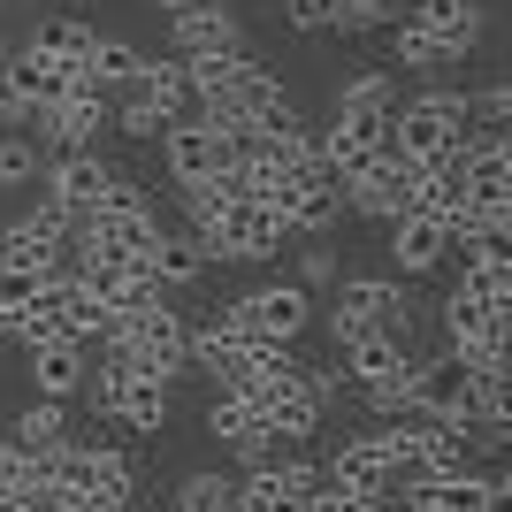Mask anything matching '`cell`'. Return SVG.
<instances>
[{"label":"cell","instance_id":"4","mask_svg":"<svg viewBox=\"0 0 512 512\" xmlns=\"http://www.w3.org/2000/svg\"><path fill=\"white\" fill-rule=\"evenodd\" d=\"M360 329H375V337H390V344H406V352H413V299H406L390 276H352V283H337L329 344H337V337H360Z\"/></svg>","mask_w":512,"mask_h":512},{"label":"cell","instance_id":"32","mask_svg":"<svg viewBox=\"0 0 512 512\" xmlns=\"http://www.w3.org/2000/svg\"><path fill=\"white\" fill-rule=\"evenodd\" d=\"M31 46L62 54V62H85V46H92V23H77V16H46L39 31H31Z\"/></svg>","mask_w":512,"mask_h":512},{"label":"cell","instance_id":"20","mask_svg":"<svg viewBox=\"0 0 512 512\" xmlns=\"http://www.w3.org/2000/svg\"><path fill=\"white\" fill-rule=\"evenodd\" d=\"M46 314H54V329H62V337H77V344H100V337H107V321H115V314H107V306L85 291V283L69 276V268L46 283Z\"/></svg>","mask_w":512,"mask_h":512},{"label":"cell","instance_id":"8","mask_svg":"<svg viewBox=\"0 0 512 512\" xmlns=\"http://www.w3.org/2000/svg\"><path fill=\"white\" fill-rule=\"evenodd\" d=\"M39 184H46V199H54V207H69L77 222H85L92 207H107V199L138 192V184H130L115 161H100V153H46Z\"/></svg>","mask_w":512,"mask_h":512},{"label":"cell","instance_id":"22","mask_svg":"<svg viewBox=\"0 0 512 512\" xmlns=\"http://www.w3.org/2000/svg\"><path fill=\"white\" fill-rule=\"evenodd\" d=\"M146 276L161 283V291H192L199 276H207V253H199V237L192 230H161L146 245Z\"/></svg>","mask_w":512,"mask_h":512},{"label":"cell","instance_id":"10","mask_svg":"<svg viewBox=\"0 0 512 512\" xmlns=\"http://www.w3.org/2000/svg\"><path fill=\"white\" fill-rule=\"evenodd\" d=\"M230 161H237V138H222V130L199 123V115L161 130V169H169V184H199V176L230 169Z\"/></svg>","mask_w":512,"mask_h":512},{"label":"cell","instance_id":"38","mask_svg":"<svg viewBox=\"0 0 512 512\" xmlns=\"http://www.w3.org/2000/svg\"><path fill=\"white\" fill-rule=\"evenodd\" d=\"M291 283H299V291H314V283H337V253H329V245H306V253H299V276H291Z\"/></svg>","mask_w":512,"mask_h":512},{"label":"cell","instance_id":"7","mask_svg":"<svg viewBox=\"0 0 512 512\" xmlns=\"http://www.w3.org/2000/svg\"><path fill=\"white\" fill-rule=\"evenodd\" d=\"M268 207L283 214L291 237H321V230H337V214H344V176L314 153L306 169H291L283 184H268Z\"/></svg>","mask_w":512,"mask_h":512},{"label":"cell","instance_id":"5","mask_svg":"<svg viewBox=\"0 0 512 512\" xmlns=\"http://www.w3.org/2000/svg\"><path fill=\"white\" fill-rule=\"evenodd\" d=\"M69 92H85V77H77V62H62V54H46V46H8V62H0V107L8 115H39V107L69 100Z\"/></svg>","mask_w":512,"mask_h":512},{"label":"cell","instance_id":"1","mask_svg":"<svg viewBox=\"0 0 512 512\" xmlns=\"http://www.w3.org/2000/svg\"><path fill=\"white\" fill-rule=\"evenodd\" d=\"M107 352H123L130 375H161V383H176V375H192V360H184V344H192V321L169 306V291H153V299L123 306V314L107 321Z\"/></svg>","mask_w":512,"mask_h":512},{"label":"cell","instance_id":"24","mask_svg":"<svg viewBox=\"0 0 512 512\" xmlns=\"http://www.w3.org/2000/svg\"><path fill=\"white\" fill-rule=\"evenodd\" d=\"M138 100L153 107V115H169V123H184V115H192V77H184V62H176V54H161V62H153L146 54V69H138Z\"/></svg>","mask_w":512,"mask_h":512},{"label":"cell","instance_id":"26","mask_svg":"<svg viewBox=\"0 0 512 512\" xmlns=\"http://www.w3.org/2000/svg\"><path fill=\"white\" fill-rule=\"evenodd\" d=\"M451 291H467V299H482V306H505L512 299V268H505V253L497 245H482V253H459V283Z\"/></svg>","mask_w":512,"mask_h":512},{"label":"cell","instance_id":"12","mask_svg":"<svg viewBox=\"0 0 512 512\" xmlns=\"http://www.w3.org/2000/svg\"><path fill=\"white\" fill-rule=\"evenodd\" d=\"M344 207H352V214H375V222L406 214V207H413V169L383 146L375 161H360V169L344 176Z\"/></svg>","mask_w":512,"mask_h":512},{"label":"cell","instance_id":"31","mask_svg":"<svg viewBox=\"0 0 512 512\" xmlns=\"http://www.w3.org/2000/svg\"><path fill=\"white\" fill-rule=\"evenodd\" d=\"M367 413L375 421H390V413H413V360L406 367H390V375H375V383H360Z\"/></svg>","mask_w":512,"mask_h":512},{"label":"cell","instance_id":"30","mask_svg":"<svg viewBox=\"0 0 512 512\" xmlns=\"http://www.w3.org/2000/svg\"><path fill=\"white\" fill-rule=\"evenodd\" d=\"M390 62L406 69V77H428V69H444V54H436L428 31H413V23L398 16V23H390Z\"/></svg>","mask_w":512,"mask_h":512},{"label":"cell","instance_id":"36","mask_svg":"<svg viewBox=\"0 0 512 512\" xmlns=\"http://www.w3.org/2000/svg\"><path fill=\"white\" fill-rule=\"evenodd\" d=\"M268 474H276V482H283L291 497H299V505L321 490V467H314V459H283V451H276V459H268Z\"/></svg>","mask_w":512,"mask_h":512},{"label":"cell","instance_id":"21","mask_svg":"<svg viewBox=\"0 0 512 512\" xmlns=\"http://www.w3.org/2000/svg\"><path fill=\"white\" fill-rule=\"evenodd\" d=\"M413 413H436V421H459L467 413V367L436 352V360H413Z\"/></svg>","mask_w":512,"mask_h":512},{"label":"cell","instance_id":"13","mask_svg":"<svg viewBox=\"0 0 512 512\" xmlns=\"http://www.w3.org/2000/svg\"><path fill=\"white\" fill-rule=\"evenodd\" d=\"M169 54H176V62H199V54H245V23H237L222 0L176 8V16H169Z\"/></svg>","mask_w":512,"mask_h":512},{"label":"cell","instance_id":"35","mask_svg":"<svg viewBox=\"0 0 512 512\" xmlns=\"http://www.w3.org/2000/svg\"><path fill=\"white\" fill-rule=\"evenodd\" d=\"M306 512H390V497H360V490H337V482H321L306 497Z\"/></svg>","mask_w":512,"mask_h":512},{"label":"cell","instance_id":"40","mask_svg":"<svg viewBox=\"0 0 512 512\" xmlns=\"http://www.w3.org/2000/svg\"><path fill=\"white\" fill-rule=\"evenodd\" d=\"M16 467V436H8V428H0V474Z\"/></svg>","mask_w":512,"mask_h":512},{"label":"cell","instance_id":"28","mask_svg":"<svg viewBox=\"0 0 512 512\" xmlns=\"http://www.w3.org/2000/svg\"><path fill=\"white\" fill-rule=\"evenodd\" d=\"M46 169V146L39 138H0V192H31Z\"/></svg>","mask_w":512,"mask_h":512},{"label":"cell","instance_id":"33","mask_svg":"<svg viewBox=\"0 0 512 512\" xmlns=\"http://www.w3.org/2000/svg\"><path fill=\"white\" fill-rule=\"evenodd\" d=\"M237 505H245V512H306V505H299L291 490H283V482H276L268 467H253L245 482H237Z\"/></svg>","mask_w":512,"mask_h":512},{"label":"cell","instance_id":"15","mask_svg":"<svg viewBox=\"0 0 512 512\" xmlns=\"http://www.w3.org/2000/svg\"><path fill=\"white\" fill-rule=\"evenodd\" d=\"M383 146H390V115H344V107H329V123L314 130V153L337 176H352L360 161H375Z\"/></svg>","mask_w":512,"mask_h":512},{"label":"cell","instance_id":"41","mask_svg":"<svg viewBox=\"0 0 512 512\" xmlns=\"http://www.w3.org/2000/svg\"><path fill=\"white\" fill-rule=\"evenodd\" d=\"M474 512H512V497H482V505H474Z\"/></svg>","mask_w":512,"mask_h":512},{"label":"cell","instance_id":"37","mask_svg":"<svg viewBox=\"0 0 512 512\" xmlns=\"http://www.w3.org/2000/svg\"><path fill=\"white\" fill-rule=\"evenodd\" d=\"M505 115H512V92H505V85H482V92H467V123H482V130H505Z\"/></svg>","mask_w":512,"mask_h":512},{"label":"cell","instance_id":"29","mask_svg":"<svg viewBox=\"0 0 512 512\" xmlns=\"http://www.w3.org/2000/svg\"><path fill=\"white\" fill-rule=\"evenodd\" d=\"M176 512H237V474H184Z\"/></svg>","mask_w":512,"mask_h":512},{"label":"cell","instance_id":"27","mask_svg":"<svg viewBox=\"0 0 512 512\" xmlns=\"http://www.w3.org/2000/svg\"><path fill=\"white\" fill-rule=\"evenodd\" d=\"M337 107L344 115H390V107H398V69H360V77H344Z\"/></svg>","mask_w":512,"mask_h":512},{"label":"cell","instance_id":"19","mask_svg":"<svg viewBox=\"0 0 512 512\" xmlns=\"http://www.w3.org/2000/svg\"><path fill=\"white\" fill-rule=\"evenodd\" d=\"M31 360V398H77L85 390V360H92V344H77V337H54V344H31L23 352Z\"/></svg>","mask_w":512,"mask_h":512},{"label":"cell","instance_id":"14","mask_svg":"<svg viewBox=\"0 0 512 512\" xmlns=\"http://www.w3.org/2000/svg\"><path fill=\"white\" fill-rule=\"evenodd\" d=\"M207 436L222 451H237L245 467H268V459H276V436H268L260 406H253V398H230V390H214V398H207Z\"/></svg>","mask_w":512,"mask_h":512},{"label":"cell","instance_id":"18","mask_svg":"<svg viewBox=\"0 0 512 512\" xmlns=\"http://www.w3.org/2000/svg\"><path fill=\"white\" fill-rule=\"evenodd\" d=\"M176 383H161V375H130L123 367V383H115V406H107V421L115 428H130V436H161V428H169V398Z\"/></svg>","mask_w":512,"mask_h":512},{"label":"cell","instance_id":"42","mask_svg":"<svg viewBox=\"0 0 512 512\" xmlns=\"http://www.w3.org/2000/svg\"><path fill=\"white\" fill-rule=\"evenodd\" d=\"M153 8H169V16H176V8H199V0H153Z\"/></svg>","mask_w":512,"mask_h":512},{"label":"cell","instance_id":"16","mask_svg":"<svg viewBox=\"0 0 512 512\" xmlns=\"http://www.w3.org/2000/svg\"><path fill=\"white\" fill-rule=\"evenodd\" d=\"M321 482H337V490H360V497H390V490H398V459H390L383 436L367 428V436L337 444V459L321 467Z\"/></svg>","mask_w":512,"mask_h":512},{"label":"cell","instance_id":"17","mask_svg":"<svg viewBox=\"0 0 512 512\" xmlns=\"http://www.w3.org/2000/svg\"><path fill=\"white\" fill-rule=\"evenodd\" d=\"M451 253V230H444V214H390V260H398V276H428V268H444Z\"/></svg>","mask_w":512,"mask_h":512},{"label":"cell","instance_id":"2","mask_svg":"<svg viewBox=\"0 0 512 512\" xmlns=\"http://www.w3.org/2000/svg\"><path fill=\"white\" fill-rule=\"evenodd\" d=\"M467 138V92L451 85H428L413 92L406 107H390V153L406 161V169H428V161H451Z\"/></svg>","mask_w":512,"mask_h":512},{"label":"cell","instance_id":"34","mask_svg":"<svg viewBox=\"0 0 512 512\" xmlns=\"http://www.w3.org/2000/svg\"><path fill=\"white\" fill-rule=\"evenodd\" d=\"M398 16H406V0H337L329 31H390Z\"/></svg>","mask_w":512,"mask_h":512},{"label":"cell","instance_id":"3","mask_svg":"<svg viewBox=\"0 0 512 512\" xmlns=\"http://www.w3.org/2000/svg\"><path fill=\"white\" fill-rule=\"evenodd\" d=\"M199 253L207 260H276L283 253V214L268 199H230V207H214L207 222H192Z\"/></svg>","mask_w":512,"mask_h":512},{"label":"cell","instance_id":"23","mask_svg":"<svg viewBox=\"0 0 512 512\" xmlns=\"http://www.w3.org/2000/svg\"><path fill=\"white\" fill-rule=\"evenodd\" d=\"M138 69H146V54L130 39H107V31H92V46H85V62H77V77H85L92 92H130L138 85Z\"/></svg>","mask_w":512,"mask_h":512},{"label":"cell","instance_id":"25","mask_svg":"<svg viewBox=\"0 0 512 512\" xmlns=\"http://www.w3.org/2000/svg\"><path fill=\"white\" fill-rule=\"evenodd\" d=\"M8 436H16V451H31V459H54V451L69 444V406L62 398H31Z\"/></svg>","mask_w":512,"mask_h":512},{"label":"cell","instance_id":"9","mask_svg":"<svg viewBox=\"0 0 512 512\" xmlns=\"http://www.w3.org/2000/svg\"><path fill=\"white\" fill-rule=\"evenodd\" d=\"M107 92H69V100H54V107H39L31 115V138H39L46 153H100V138H107Z\"/></svg>","mask_w":512,"mask_h":512},{"label":"cell","instance_id":"11","mask_svg":"<svg viewBox=\"0 0 512 512\" xmlns=\"http://www.w3.org/2000/svg\"><path fill=\"white\" fill-rule=\"evenodd\" d=\"M406 23L436 39L444 62H459V54H474L482 31H490V0H406Z\"/></svg>","mask_w":512,"mask_h":512},{"label":"cell","instance_id":"39","mask_svg":"<svg viewBox=\"0 0 512 512\" xmlns=\"http://www.w3.org/2000/svg\"><path fill=\"white\" fill-rule=\"evenodd\" d=\"M283 16H291V31H329V23H337V0H283Z\"/></svg>","mask_w":512,"mask_h":512},{"label":"cell","instance_id":"6","mask_svg":"<svg viewBox=\"0 0 512 512\" xmlns=\"http://www.w3.org/2000/svg\"><path fill=\"white\" fill-rule=\"evenodd\" d=\"M222 321L245 344H299V329L314 321V299H306L299 283H253V291H237L222 306Z\"/></svg>","mask_w":512,"mask_h":512}]
</instances>
